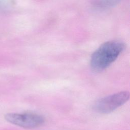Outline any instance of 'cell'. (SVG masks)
I'll return each instance as SVG.
<instances>
[{
  "mask_svg": "<svg viewBox=\"0 0 130 130\" xmlns=\"http://www.w3.org/2000/svg\"><path fill=\"white\" fill-rule=\"evenodd\" d=\"M121 1L122 0H96L95 5L102 9L109 8L114 7Z\"/></svg>",
  "mask_w": 130,
  "mask_h": 130,
  "instance_id": "cell-4",
  "label": "cell"
},
{
  "mask_svg": "<svg viewBox=\"0 0 130 130\" xmlns=\"http://www.w3.org/2000/svg\"><path fill=\"white\" fill-rule=\"evenodd\" d=\"M129 98V92L120 91L99 100L94 104L93 108L101 114L109 113L124 104Z\"/></svg>",
  "mask_w": 130,
  "mask_h": 130,
  "instance_id": "cell-2",
  "label": "cell"
},
{
  "mask_svg": "<svg viewBox=\"0 0 130 130\" xmlns=\"http://www.w3.org/2000/svg\"><path fill=\"white\" fill-rule=\"evenodd\" d=\"M5 119L11 123L25 128L38 127L44 122L43 116L31 112L9 113L5 115Z\"/></svg>",
  "mask_w": 130,
  "mask_h": 130,
  "instance_id": "cell-3",
  "label": "cell"
},
{
  "mask_svg": "<svg viewBox=\"0 0 130 130\" xmlns=\"http://www.w3.org/2000/svg\"><path fill=\"white\" fill-rule=\"evenodd\" d=\"M124 48V44L119 41L112 40L104 43L91 55V69L96 72L104 70L117 59Z\"/></svg>",
  "mask_w": 130,
  "mask_h": 130,
  "instance_id": "cell-1",
  "label": "cell"
}]
</instances>
